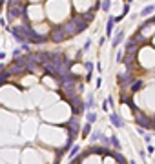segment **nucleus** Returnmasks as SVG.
Listing matches in <instances>:
<instances>
[{
  "label": "nucleus",
  "instance_id": "obj_1",
  "mask_svg": "<svg viewBox=\"0 0 155 164\" xmlns=\"http://www.w3.org/2000/svg\"><path fill=\"white\" fill-rule=\"evenodd\" d=\"M26 13V6L24 4H17V6H7V20L13 22L18 17H24Z\"/></svg>",
  "mask_w": 155,
  "mask_h": 164
},
{
  "label": "nucleus",
  "instance_id": "obj_2",
  "mask_svg": "<svg viewBox=\"0 0 155 164\" xmlns=\"http://www.w3.org/2000/svg\"><path fill=\"white\" fill-rule=\"evenodd\" d=\"M66 39H68V37H66V31H64L62 26L53 28L51 33H49V40H51V42H62V40H66Z\"/></svg>",
  "mask_w": 155,
  "mask_h": 164
},
{
  "label": "nucleus",
  "instance_id": "obj_3",
  "mask_svg": "<svg viewBox=\"0 0 155 164\" xmlns=\"http://www.w3.org/2000/svg\"><path fill=\"white\" fill-rule=\"evenodd\" d=\"M64 31H66V37H75V35H78L80 31H78V28H77V24L73 22V20H68L64 26Z\"/></svg>",
  "mask_w": 155,
  "mask_h": 164
},
{
  "label": "nucleus",
  "instance_id": "obj_4",
  "mask_svg": "<svg viewBox=\"0 0 155 164\" xmlns=\"http://www.w3.org/2000/svg\"><path fill=\"white\" fill-rule=\"evenodd\" d=\"M71 20H73V22L77 24L78 31H84V29H86V26H88V24H86V22L82 20V17H80V15H73V17H71Z\"/></svg>",
  "mask_w": 155,
  "mask_h": 164
},
{
  "label": "nucleus",
  "instance_id": "obj_5",
  "mask_svg": "<svg viewBox=\"0 0 155 164\" xmlns=\"http://www.w3.org/2000/svg\"><path fill=\"white\" fill-rule=\"evenodd\" d=\"M137 122L139 126H142V128H150L152 124H150V119L146 117V115H137Z\"/></svg>",
  "mask_w": 155,
  "mask_h": 164
},
{
  "label": "nucleus",
  "instance_id": "obj_6",
  "mask_svg": "<svg viewBox=\"0 0 155 164\" xmlns=\"http://www.w3.org/2000/svg\"><path fill=\"white\" fill-rule=\"evenodd\" d=\"M80 17H82V20H84L86 24H89V22L95 18V13H93V11H88V13H82Z\"/></svg>",
  "mask_w": 155,
  "mask_h": 164
},
{
  "label": "nucleus",
  "instance_id": "obj_7",
  "mask_svg": "<svg viewBox=\"0 0 155 164\" xmlns=\"http://www.w3.org/2000/svg\"><path fill=\"white\" fill-rule=\"evenodd\" d=\"M153 11H155V6H153V4H150V6H146V7L141 11V15H142V17H150Z\"/></svg>",
  "mask_w": 155,
  "mask_h": 164
},
{
  "label": "nucleus",
  "instance_id": "obj_8",
  "mask_svg": "<svg viewBox=\"0 0 155 164\" xmlns=\"http://www.w3.org/2000/svg\"><path fill=\"white\" fill-rule=\"evenodd\" d=\"M113 22H115V18H113V17H110V18H108V26H106V35H108V37L111 35V29H113Z\"/></svg>",
  "mask_w": 155,
  "mask_h": 164
},
{
  "label": "nucleus",
  "instance_id": "obj_9",
  "mask_svg": "<svg viewBox=\"0 0 155 164\" xmlns=\"http://www.w3.org/2000/svg\"><path fill=\"white\" fill-rule=\"evenodd\" d=\"M110 119H111V122L115 124L117 128H120V126H122V121H120V117H119V115H115V113H113V115H110Z\"/></svg>",
  "mask_w": 155,
  "mask_h": 164
},
{
  "label": "nucleus",
  "instance_id": "obj_10",
  "mask_svg": "<svg viewBox=\"0 0 155 164\" xmlns=\"http://www.w3.org/2000/svg\"><path fill=\"white\" fill-rule=\"evenodd\" d=\"M122 37H124V33H122V31H119L115 37H113V42H111V44H113V46H119V44H120V40H122Z\"/></svg>",
  "mask_w": 155,
  "mask_h": 164
},
{
  "label": "nucleus",
  "instance_id": "obj_11",
  "mask_svg": "<svg viewBox=\"0 0 155 164\" xmlns=\"http://www.w3.org/2000/svg\"><path fill=\"white\" fill-rule=\"evenodd\" d=\"M141 88H142V82H141V80H135V82H133V86H131V91H139Z\"/></svg>",
  "mask_w": 155,
  "mask_h": 164
},
{
  "label": "nucleus",
  "instance_id": "obj_12",
  "mask_svg": "<svg viewBox=\"0 0 155 164\" xmlns=\"http://www.w3.org/2000/svg\"><path fill=\"white\" fill-rule=\"evenodd\" d=\"M110 2H111V0H104V2H102V6H100V7H102V9H104V11H110Z\"/></svg>",
  "mask_w": 155,
  "mask_h": 164
},
{
  "label": "nucleus",
  "instance_id": "obj_13",
  "mask_svg": "<svg viewBox=\"0 0 155 164\" xmlns=\"http://www.w3.org/2000/svg\"><path fill=\"white\" fill-rule=\"evenodd\" d=\"M111 142H113V146H115V148H120V144H119V139H117V137H113V139H111Z\"/></svg>",
  "mask_w": 155,
  "mask_h": 164
},
{
  "label": "nucleus",
  "instance_id": "obj_14",
  "mask_svg": "<svg viewBox=\"0 0 155 164\" xmlns=\"http://www.w3.org/2000/svg\"><path fill=\"white\" fill-rule=\"evenodd\" d=\"M88 121L93 122V121H95V113H89V115H88Z\"/></svg>",
  "mask_w": 155,
  "mask_h": 164
},
{
  "label": "nucleus",
  "instance_id": "obj_15",
  "mask_svg": "<svg viewBox=\"0 0 155 164\" xmlns=\"http://www.w3.org/2000/svg\"><path fill=\"white\" fill-rule=\"evenodd\" d=\"M88 133H89V124L84 126V135H88Z\"/></svg>",
  "mask_w": 155,
  "mask_h": 164
}]
</instances>
